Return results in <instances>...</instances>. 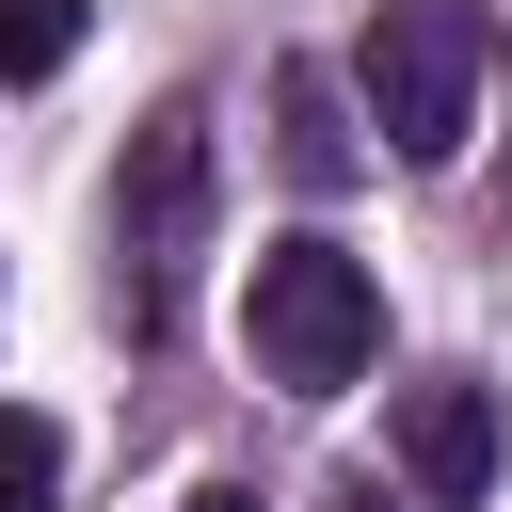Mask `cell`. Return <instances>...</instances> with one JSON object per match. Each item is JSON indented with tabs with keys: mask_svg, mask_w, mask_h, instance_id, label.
<instances>
[{
	"mask_svg": "<svg viewBox=\"0 0 512 512\" xmlns=\"http://www.w3.org/2000/svg\"><path fill=\"white\" fill-rule=\"evenodd\" d=\"M400 464H416L432 512L496 496V400H480V384H416V400H400Z\"/></svg>",
	"mask_w": 512,
	"mask_h": 512,
	"instance_id": "obj_4",
	"label": "cell"
},
{
	"mask_svg": "<svg viewBox=\"0 0 512 512\" xmlns=\"http://www.w3.org/2000/svg\"><path fill=\"white\" fill-rule=\"evenodd\" d=\"M272 160H288L304 192H352V176H368V144H352V96H336L320 64H288V80H272Z\"/></svg>",
	"mask_w": 512,
	"mask_h": 512,
	"instance_id": "obj_5",
	"label": "cell"
},
{
	"mask_svg": "<svg viewBox=\"0 0 512 512\" xmlns=\"http://www.w3.org/2000/svg\"><path fill=\"white\" fill-rule=\"evenodd\" d=\"M240 336H256V368H272L288 400H336V384H368V352H384V288H368V256H336V240H256Z\"/></svg>",
	"mask_w": 512,
	"mask_h": 512,
	"instance_id": "obj_2",
	"label": "cell"
},
{
	"mask_svg": "<svg viewBox=\"0 0 512 512\" xmlns=\"http://www.w3.org/2000/svg\"><path fill=\"white\" fill-rule=\"evenodd\" d=\"M80 48V0H0V80H48Z\"/></svg>",
	"mask_w": 512,
	"mask_h": 512,
	"instance_id": "obj_7",
	"label": "cell"
},
{
	"mask_svg": "<svg viewBox=\"0 0 512 512\" xmlns=\"http://www.w3.org/2000/svg\"><path fill=\"white\" fill-rule=\"evenodd\" d=\"M176 512H256V496H240V480H208V496H176Z\"/></svg>",
	"mask_w": 512,
	"mask_h": 512,
	"instance_id": "obj_8",
	"label": "cell"
},
{
	"mask_svg": "<svg viewBox=\"0 0 512 512\" xmlns=\"http://www.w3.org/2000/svg\"><path fill=\"white\" fill-rule=\"evenodd\" d=\"M480 64H496L480 0H384V16H368V48H352V112L384 128V160L448 176V160H464V128H480Z\"/></svg>",
	"mask_w": 512,
	"mask_h": 512,
	"instance_id": "obj_1",
	"label": "cell"
},
{
	"mask_svg": "<svg viewBox=\"0 0 512 512\" xmlns=\"http://www.w3.org/2000/svg\"><path fill=\"white\" fill-rule=\"evenodd\" d=\"M112 224H128V320L160 336V304H176V256L208 240V112H192V96H160V112L128 128Z\"/></svg>",
	"mask_w": 512,
	"mask_h": 512,
	"instance_id": "obj_3",
	"label": "cell"
},
{
	"mask_svg": "<svg viewBox=\"0 0 512 512\" xmlns=\"http://www.w3.org/2000/svg\"><path fill=\"white\" fill-rule=\"evenodd\" d=\"M48 496H64V432L32 400H0V512H48Z\"/></svg>",
	"mask_w": 512,
	"mask_h": 512,
	"instance_id": "obj_6",
	"label": "cell"
}]
</instances>
